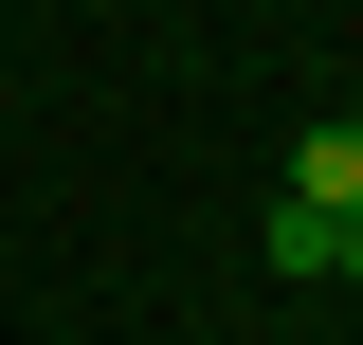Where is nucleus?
<instances>
[{"label":"nucleus","mask_w":363,"mask_h":345,"mask_svg":"<svg viewBox=\"0 0 363 345\" xmlns=\"http://www.w3.org/2000/svg\"><path fill=\"white\" fill-rule=\"evenodd\" d=\"M291 200H309V218H363V109H327V128L291 146Z\"/></svg>","instance_id":"nucleus-1"},{"label":"nucleus","mask_w":363,"mask_h":345,"mask_svg":"<svg viewBox=\"0 0 363 345\" xmlns=\"http://www.w3.org/2000/svg\"><path fill=\"white\" fill-rule=\"evenodd\" d=\"M327 273H345V291H363V218H327Z\"/></svg>","instance_id":"nucleus-2"}]
</instances>
